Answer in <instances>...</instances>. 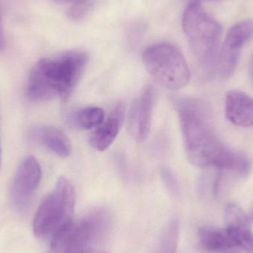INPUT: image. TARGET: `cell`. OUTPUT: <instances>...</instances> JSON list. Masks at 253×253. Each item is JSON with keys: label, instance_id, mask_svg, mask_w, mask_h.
Segmentation results:
<instances>
[{"label": "cell", "instance_id": "ac0fdd59", "mask_svg": "<svg viewBox=\"0 0 253 253\" xmlns=\"http://www.w3.org/2000/svg\"><path fill=\"white\" fill-rule=\"evenodd\" d=\"M90 7L89 1H83L72 4L69 11L68 16L73 19H80L85 15Z\"/></svg>", "mask_w": 253, "mask_h": 253}, {"label": "cell", "instance_id": "7402d4cb", "mask_svg": "<svg viewBox=\"0 0 253 253\" xmlns=\"http://www.w3.org/2000/svg\"><path fill=\"white\" fill-rule=\"evenodd\" d=\"M60 3H70L71 4H77V3L83 2V1H89V0H55Z\"/></svg>", "mask_w": 253, "mask_h": 253}, {"label": "cell", "instance_id": "9a60e30c", "mask_svg": "<svg viewBox=\"0 0 253 253\" xmlns=\"http://www.w3.org/2000/svg\"><path fill=\"white\" fill-rule=\"evenodd\" d=\"M224 218L227 224L226 228L229 230H243L251 228V221L249 215L236 204L230 203L227 205L224 212Z\"/></svg>", "mask_w": 253, "mask_h": 253}, {"label": "cell", "instance_id": "9c48e42d", "mask_svg": "<svg viewBox=\"0 0 253 253\" xmlns=\"http://www.w3.org/2000/svg\"><path fill=\"white\" fill-rule=\"evenodd\" d=\"M42 169L40 163L34 156H29L20 164L10 185V198L19 208L28 205L40 184Z\"/></svg>", "mask_w": 253, "mask_h": 253}, {"label": "cell", "instance_id": "5bb4252c", "mask_svg": "<svg viewBox=\"0 0 253 253\" xmlns=\"http://www.w3.org/2000/svg\"><path fill=\"white\" fill-rule=\"evenodd\" d=\"M105 120V111L99 107H87L70 114L68 122L71 126L80 129L98 127Z\"/></svg>", "mask_w": 253, "mask_h": 253}, {"label": "cell", "instance_id": "603a6c76", "mask_svg": "<svg viewBox=\"0 0 253 253\" xmlns=\"http://www.w3.org/2000/svg\"><path fill=\"white\" fill-rule=\"evenodd\" d=\"M250 219H251V222H253V207L252 209H251V212H250L249 215Z\"/></svg>", "mask_w": 253, "mask_h": 253}, {"label": "cell", "instance_id": "ffe728a7", "mask_svg": "<svg viewBox=\"0 0 253 253\" xmlns=\"http://www.w3.org/2000/svg\"><path fill=\"white\" fill-rule=\"evenodd\" d=\"M4 47V39L1 28V17H0V52L2 51Z\"/></svg>", "mask_w": 253, "mask_h": 253}, {"label": "cell", "instance_id": "52a82bcc", "mask_svg": "<svg viewBox=\"0 0 253 253\" xmlns=\"http://www.w3.org/2000/svg\"><path fill=\"white\" fill-rule=\"evenodd\" d=\"M253 39V19H245L233 25L220 48L217 71L222 79L234 74L243 47Z\"/></svg>", "mask_w": 253, "mask_h": 253}, {"label": "cell", "instance_id": "7c38bea8", "mask_svg": "<svg viewBox=\"0 0 253 253\" xmlns=\"http://www.w3.org/2000/svg\"><path fill=\"white\" fill-rule=\"evenodd\" d=\"M30 135L36 142L59 157L68 158L72 153V144L69 138L55 126H35L31 129Z\"/></svg>", "mask_w": 253, "mask_h": 253}, {"label": "cell", "instance_id": "d4e9b609", "mask_svg": "<svg viewBox=\"0 0 253 253\" xmlns=\"http://www.w3.org/2000/svg\"><path fill=\"white\" fill-rule=\"evenodd\" d=\"M96 253H109L107 252V251H99V252H97Z\"/></svg>", "mask_w": 253, "mask_h": 253}, {"label": "cell", "instance_id": "ba28073f", "mask_svg": "<svg viewBox=\"0 0 253 253\" xmlns=\"http://www.w3.org/2000/svg\"><path fill=\"white\" fill-rule=\"evenodd\" d=\"M156 93L152 86L145 87L134 99L126 119L128 133L135 141H144L150 133Z\"/></svg>", "mask_w": 253, "mask_h": 253}, {"label": "cell", "instance_id": "3957f363", "mask_svg": "<svg viewBox=\"0 0 253 253\" xmlns=\"http://www.w3.org/2000/svg\"><path fill=\"white\" fill-rule=\"evenodd\" d=\"M182 28L202 77H213L222 38L219 22L199 1H193L184 9Z\"/></svg>", "mask_w": 253, "mask_h": 253}, {"label": "cell", "instance_id": "277c9868", "mask_svg": "<svg viewBox=\"0 0 253 253\" xmlns=\"http://www.w3.org/2000/svg\"><path fill=\"white\" fill-rule=\"evenodd\" d=\"M112 225L111 214L96 209L80 219H74L51 239L50 253H96Z\"/></svg>", "mask_w": 253, "mask_h": 253}, {"label": "cell", "instance_id": "7a4b0ae2", "mask_svg": "<svg viewBox=\"0 0 253 253\" xmlns=\"http://www.w3.org/2000/svg\"><path fill=\"white\" fill-rule=\"evenodd\" d=\"M88 59L87 53L79 50L40 59L28 78V97L36 102H48L56 98L68 100L83 77Z\"/></svg>", "mask_w": 253, "mask_h": 253}, {"label": "cell", "instance_id": "2e32d148", "mask_svg": "<svg viewBox=\"0 0 253 253\" xmlns=\"http://www.w3.org/2000/svg\"><path fill=\"white\" fill-rule=\"evenodd\" d=\"M178 239V224L172 221L168 224L162 235L161 242L162 253H175Z\"/></svg>", "mask_w": 253, "mask_h": 253}, {"label": "cell", "instance_id": "6da1fadb", "mask_svg": "<svg viewBox=\"0 0 253 253\" xmlns=\"http://www.w3.org/2000/svg\"><path fill=\"white\" fill-rule=\"evenodd\" d=\"M186 156L196 167L213 168L220 172L247 175L249 159L231 150L218 138L209 105L198 98H186L175 102Z\"/></svg>", "mask_w": 253, "mask_h": 253}, {"label": "cell", "instance_id": "cb8c5ba5", "mask_svg": "<svg viewBox=\"0 0 253 253\" xmlns=\"http://www.w3.org/2000/svg\"><path fill=\"white\" fill-rule=\"evenodd\" d=\"M1 144H0V168H1Z\"/></svg>", "mask_w": 253, "mask_h": 253}, {"label": "cell", "instance_id": "8fae6325", "mask_svg": "<svg viewBox=\"0 0 253 253\" xmlns=\"http://www.w3.org/2000/svg\"><path fill=\"white\" fill-rule=\"evenodd\" d=\"M224 111L227 120L236 126H253V98L240 90L226 94Z\"/></svg>", "mask_w": 253, "mask_h": 253}, {"label": "cell", "instance_id": "4fadbf2b", "mask_svg": "<svg viewBox=\"0 0 253 253\" xmlns=\"http://www.w3.org/2000/svg\"><path fill=\"white\" fill-rule=\"evenodd\" d=\"M199 239L202 248L212 252L237 248L236 242L226 228L202 227L199 230Z\"/></svg>", "mask_w": 253, "mask_h": 253}, {"label": "cell", "instance_id": "5b68a950", "mask_svg": "<svg viewBox=\"0 0 253 253\" xmlns=\"http://www.w3.org/2000/svg\"><path fill=\"white\" fill-rule=\"evenodd\" d=\"M75 205L74 186L68 178L60 177L37 210L33 222L34 235L40 239H52L72 221Z\"/></svg>", "mask_w": 253, "mask_h": 253}, {"label": "cell", "instance_id": "d6986e66", "mask_svg": "<svg viewBox=\"0 0 253 253\" xmlns=\"http://www.w3.org/2000/svg\"><path fill=\"white\" fill-rule=\"evenodd\" d=\"M162 178H163L164 181L167 184L169 190H172V192L177 191V182L174 178L173 175H172V172L168 169H162Z\"/></svg>", "mask_w": 253, "mask_h": 253}, {"label": "cell", "instance_id": "8992f818", "mask_svg": "<svg viewBox=\"0 0 253 253\" xmlns=\"http://www.w3.org/2000/svg\"><path fill=\"white\" fill-rule=\"evenodd\" d=\"M147 72L161 85L169 90L183 88L188 84V64L178 47L168 42L149 46L142 55Z\"/></svg>", "mask_w": 253, "mask_h": 253}, {"label": "cell", "instance_id": "30bf717a", "mask_svg": "<svg viewBox=\"0 0 253 253\" xmlns=\"http://www.w3.org/2000/svg\"><path fill=\"white\" fill-rule=\"evenodd\" d=\"M126 117V108L123 104H119L111 111L106 120L96 127L90 135L89 142L90 146L98 151L106 150L114 143L120 132Z\"/></svg>", "mask_w": 253, "mask_h": 253}, {"label": "cell", "instance_id": "44dd1931", "mask_svg": "<svg viewBox=\"0 0 253 253\" xmlns=\"http://www.w3.org/2000/svg\"><path fill=\"white\" fill-rule=\"evenodd\" d=\"M249 74L250 78H251V82H252V84H253V52L249 62Z\"/></svg>", "mask_w": 253, "mask_h": 253}, {"label": "cell", "instance_id": "e0dca14e", "mask_svg": "<svg viewBox=\"0 0 253 253\" xmlns=\"http://www.w3.org/2000/svg\"><path fill=\"white\" fill-rule=\"evenodd\" d=\"M227 230L236 242L237 248H242L247 253H253V233L251 228L236 230L228 229Z\"/></svg>", "mask_w": 253, "mask_h": 253}]
</instances>
